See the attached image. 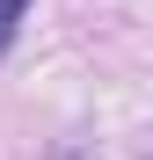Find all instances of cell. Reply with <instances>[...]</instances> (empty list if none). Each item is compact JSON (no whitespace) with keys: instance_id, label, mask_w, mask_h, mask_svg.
<instances>
[{"instance_id":"6da1fadb","label":"cell","mask_w":153,"mask_h":160,"mask_svg":"<svg viewBox=\"0 0 153 160\" xmlns=\"http://www.w3.org/2000/svg\"><path fill=\"white\" fill-rule=\"evenodd\" d=\"M22 8H29V0H0V51H8V37H15V22H22Z\"/></svg>"}]
</instances>
